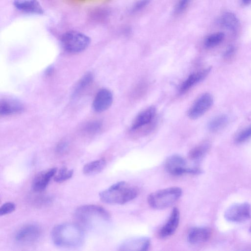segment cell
<instances>
[{
  "mask_svg": "<svg viewBox=\"0 0 251 251\" xmlns=\"http://www.w3.org/2000/svg\"><path fill=\"white\" fill-rule=\"evenodd\" d=\"M51 238L57 247L72 248L78 247L83 243L84 233L78 225L64 223L55 226L51 231Z\"/></svg>",
  "mask_w": 251,
  "mask_h": 251,
  "instance_id": "1",
  "label": "cell"
},
{
  "mask_svg": "<svg viewBox=\"0 0 251 251\" xmlns=\"http://www.w3.org/2000/svg\"><path fill=\"white\" fill-rule=\"evenodd\" d=\"M138 194V190L127 182H118L99 194L100 200L109 204H124L134 199Z\"/></svg>",
  "mask_w": 251,
  "mask_h": 251,
  "instance_id": "2",
  "label": "cell"
},
{
  "mask_svg": "<svg viewBox=\"0 0 251 251\" xmlns=\"http://www.w3.org/2000/svg\"><path fill=\"white\" fill-rule=\"evenodd\" d=\"M181 194L182 190L180 188L170 187L150 194L148 197V202L154 209H164L175 203Z\"/></svg>",
  "mask_w": 251,
  "mask_h": 251,
  "instance_id": "3",
  "label": "cell"
},
{
  "mask_svg": "<svg viewBox=\"0 0 251 251\" xmlns=\"http://www.w3.org/2000/svg\"><path fill=\"white\" fill-rule=\"evenodd\" d=\"M75 215L80 222L88 225L98 221L108 222L110 219V215L106 209L94 204L79 206L76 209Z\"/></svg>",
  "mask_w": 251,
  "mask_h": 251,
  "instance_id": "4",
  "label": "cell"
},
{
  "mask_svg": "<svg viewBox=\"0 0 251 251\" xmlns=\"http://www.w3.org/2000/svg\"><path fill=\"white\" fill-rule=\"evenodd\" d=\"M60 41L66 51L78 53L85 50L89 46L91 39L82 33L76 31H69L62 35Z\"/></svg>",
  "mask_w": 251,
  "mask_h": 251,
  "instance_id": "5",
  "label": "cell"
},
{
  "mask_svg": "<svg viewBox=\"0 0 251 251\" xmlns=\"http://www.w3.org/2000/svg\"><path fill=\"white\" fill-rule=\"evenodd\" d=\"M165 168L168 173L175 176L185 174L197 175L202 172L200 168L188 167L186 160L177 154H174L167 158Z\"/></svg>",
  "mask_w": 251,
  "mask_h": 251,
  "instance_id": "6",
  "label": "cell"
},
{
  "mask_svg": "<svg viewBox=\"0 0 251 251\" xmlns=\"http://www.w3.org/2000/svg\"><path fill=\"white\" fill-rule=\"evenodd\" d=\"M226 220L231 222L240 223L251 217V206L248 202L233 204L226 210L224 214Z\"/></svg>",
  "mask_w": 251,
  "mask_h": 251,
  "instance_id": "7",
  "label": "cell"
},
{
  "mask_svg": "<svg viewBox=\"0 0 251 251\" xmlns=\"http://www.w3.org/2000/svg\"><path fill=\"white\" fill-rule=\"evenodd\" d=\"M42 230L36 224H28L20 228L16 233L15 240L21 244L31 245L37 242L41 235Z\"/></svg>",
  "mask_w": 251,
  "mask_h": 251,
  "instance_id": "8",
  "label": "cell"
},
{
  "mask_svg": "<svg viewBox=\"0 0 251 251\" xmlns=\"http://www.w3.org/2000/svg\"><path fill=\"white\" fill-rule=\"evenodd\" d=\"M213 103L212 96L208 93L201 95L194 103L188 112L191 119H197L202 116L211 107Z\"/></svg>",
  "mask_w": 251,
  "mask_h": 251,
  "instance_id": "9",
  "label": "cell"
},
{
  "mask_svg": "<svg viewBox=\"0 0 251 251\" xmlns=\"http://www.w3.org/2000/svg\"><path fill=\"white\" fill-rule=\"evenodd\" d=\"M151 240L147 237H136L128 239L119 247V251H145L149 249Z\"/></svg>",
  "mask_w": 251,
  "mask_h": 251,
  "instance_id": "10",
  "label": "cell"
},
{
  "mask_svg": "<svg viewBox=\"0 0 251 251\" xmlns=\"http://www.w3.org/2000/svg\"><path fill=\"white\" fill-rule=\"evenodd\" d=\"M180 213L177 207H174L166 223L161 227L158 236L165 238L173 235L176 230L179 223Z\"/></svg>",
  "mask_w": 251,
  "mask_h": 251,
  "instance_id": "11",
  "label": "cell"
},
{
  "mask_svg": "<svg viewBox=\"0 0 251 251\" xmlns=\"http://www.w3.org/2000/svg\"><path fill=\"white\" fill-rule=\"evenodd\" d=\"M57 168H52L37 174L33 179L32 188L36 192L44 191L48 185L51 178L56 174Z\"/></svg>",
  "mask_w": 251,
  "mask_h": 251,
  "instance_id": "12",
  "label": "cell"
},
{
  "mask_svg": "<svg viewBox=\"0 0 251 251\" xmlns=\"http://www.w3.org/2000/svg\"><path fill=\"white\" fill-rule=\"evenodd\" d=\"M113 95L108 89H102L96 95L93 103L94 109L98 112L107 110L112 104Z\"/></svg>",
  "mask_w": 251,
  "mask_h": 251,
  "instance_id": "13",
  "label": "cell"
},
{
  "mask_svg": "<svg viewBox=\"0 0 251 251\" xmlns=\"http://www.w3.org/2000/svg\"><path fill=\"white\" fill-rule=\"evenodd\" d=\"M13 5L19 11L35 15H42L44 10L37 0H14Z\"/></svg>",
  "mask_w": 251,
  "mask_h": 251,
  "instance_id": "14",
  "label": "cell"
},
{
  "mask_svg": "<svg viewBox=\"0 0 251 251\" xmlns=\"http://www.w3.org/2000/svg\"><path fill=\"white\" fill-rule=\"evenodd\" d=\"M211 235V230L207 227H195L189 230L187 235V241L191 244H200L207 242Z\"/></svg>",
  "mask_w": 251,
  "mask_h": 251,
  "instance_id": "15",
  "label": "cell"
},
{
  "mask_svg": "<svg viewBox=\"0 0 251 251\" xmlns=\"http://www.w3.org/2000/svg\"><path fill=\"white\" fill-rule=\"evenodd\" d=\"M211 69V67H208L191 74L181 85L180 93H185L194 85L203 80L208 75Z\"/></svg>",
  "mask_w": 251,
  "mask_h": 251,
  "instance_id": "16",
  "label": "cell"
},
{
  "mask_svg": "<svg viewBox=\"0 0 251 251\" xmlns=\"http://www.w3.org/2000/svg\"><path fill=\"white\" fill-rule=\"evenodd\" d=\"M155 108L151 106L140 112L132 123V130L138 129L149 123L153 119L155 115Z\"/></svg>",
  "mask_w": 251,
  "mask_h": 251,
  "instance_id": "17",
  "label": "cell"
},
{
  "mask_svg": "<svg viewBox=\"0 0 251 251\" xmlns=\"http://www.w3.org/2000/svg\"><path fill=\"white\" fill-rule=\"evenodd\" d=\"M24 109L20 102L11 100H3L0 101V113L2 115L19 113Z\"/></svg>",
  "mask_w": 251,
  "mask_h": 251,
  "instance_id": "18",
  "label": "cell"
},
{
  "mask_svg": "<svg viewBox=\"0 0 251 251\" xmlns=\"http://www.w3.org/2000/svg\"><path fill=\"white\" fill-rule=\"evenodd\" d=\"M210 148L209 142L203 141L192 148L188 153L189 159L193 161L201 160L208 152Z\"/></svg>",
  "mask_w": 251,
  "mask_h": 251,
  "instance_id": "19",
  "label": "cell"
},
{
  "mask_svg": "<svg viewBox=\"0 0 251 251\" xmlns=\"http://www.w3.org/2000/svg\"><path fill=\"white\" fill-rule=\"evenodd\" d=\"M105 160L101 158L86 164L83 168V173L87 176H92L101 172L106 166Z\"/></svg>",
  "mask_w": 251,
  "mask_h": 251,
  "instance_id": "20",
  "label": "cell"
},
{
  "mask_svg": "<svg viewBox=\"0 0 251 251\" xmlns=\"http://www.w3.org/2000/svg\"><path fill=\"white\" fill-rule=\"evenodd\" d=\"M220 24L225 28L235 31L239 26V21L236 16L231 12L224 13L220 18Z\"/></svg>",
  "mask_w": 251,
  "mask_h": 251,
  "instance_id": "21",
  "label": "cell"
},
{
  "mask_svg": "<svg viewBox=\"0 0 251 251\" xmlns=\"http://www.w3.org/2000/svg\"><path fill=\"white\" fill-rule=\"evenodd\" d=\"M228 118L225 114L220 115L212 119L208 123V128L209 130L215 132L217 131L227 124Z\"/></svg>",
  "mask_w": 251,
  "mask_h": 251,
  "instance_id": "22",
  "label": "cell"
},
{
  "mask_svg": "<svg viewBox=\"0 0 251 251\" xmlns=\"http://www.w3.org/2000/svg\"><path fill=\"white\" fill-rule=\"evenodd\" d=\"M224 37L225 34L222 32L212 34L205 39L204 45L207 48L215 47L223 41Z\"/></svg>",
  "mask_w": 251,
  "mask_h": 251,
  "instance_id": "23",
  "label": "cell"
},
{
  "mask_svg": "<svg viewBox=\"0 0 251 251\" xmlns=\"http://www.w3.org/2000/svg\"><path fill=\"white\" fill-rule=\"evenodd\" d=\"M73 174V170H68L66 167H62L54 176V180L56 182L61 183L71 178Z\"/></svg>",
  "mask_w": 251,
  "mask_h": 251,
  "instance_id": "24",
  "label": "cell"
},
{
  "mask_svg": "<svg viewBox=\"0 0 251 251\" xmlns=\"http://www.w3.org/2000/svg\"><path fill=\"white\" fill-rule=\"evenodd\" d=\"M93 76L91 73H87L80 80L75 89V94L78 93L82 90L89 85L93 81Z\"/></svg>",
  "mask_w": 251,
  "mask_h": 251,
  "instance_id": "25",
  "label": "cell"
},
{
  "mask_svg": "<svg viewBox=\"0 0 251 251\" xmlns=\"http://www.w3.org/2000/svg\"><path fill=\"white\" fill-rule=\"evenodd\" d=\"M16 209V205L13 202L3 203L0 208V215H5L13 212Z\"/></svg>",
  "mask_w": 251,
  "mask_h": 251,
  "instance_id": "26",
  "label": "cell"
},
{
  "mask_svg": "<svg viewBox=\"0 0 251 251\" xmlns=\"http://www.w3.org/2000/svg\"><path fill=\"white\" fill-rule=\"evenodd\" d=\"M251 137V126L241 131L237 136L236 141L242 143L246 141Z\"/></svg>",
  "mask_w": 251,
  "mask_h": 251,
  "instance_id": "27",
  "label": "cell"
},
{
  "mask_svg": "<svg viewBox=\"0 0 251 251\" xmlns=\"http://www.w3.org/2000/svg\"><path fill=\"white\" fill-rule=\"evenodd\" d=\"M101 127V123L99 121H95L89 124L86 127L88 132L95 133L98 132Z\"/></svg>",
  "mask_w": 251,
  "mask_h": 251,
  "instance_id": "28",
  "label": "cell"
},
{
  "mask_svg": "<svg viewBox=\"0 0 251 251\" xmlns=\"http://www.w3.org/2000/svg\"><path fill=\"white\" fill-rule=\"evenodd\" d=\"M190 0H179L176 3L175 12L176 14L182 13L187 7Z\"/></svg>",
  "mask_w": 251,
  "mask_h": 251,
  "instance_id": "29",
  "label": "cell"
},
{
  "mask_svg": "<svg viewBox=\"0 0 251 251\" xmlns=\"http://www.w3.org/2000/svg\"><path fill=\"white\" fill-rule=\"evenodd\" d=\"M69 150V144L66 141L59 142L56 147V152L60 155L63 154L67 152Z\"/></svg>",
  "mask_w": 251,
  "mask_h": 251,
  "instance_id": "30",
  "label": "cell"
},
{
  "mask_svg": "<svg viewBox=\"0 0 251 251\" xmlns=\"http://www.w3.org/2000/svg\"><path fill=\"white\" fill-rule=\"evenodd\" d=\"M150 2V0H140L137 1L133 6L132 11L133 12L140 10L145 7Z\"/></svg>",
  "mask_w": 251,
  "mask_h": 251,
  "instance_id": "31",
  "label": "cell"
},
{
  "mask_svg": "<svg viewBox=\"0 0 251 251\" xmlns=\"http://www.w3.org/2000/svg\"><path fill=\"white\" fill-rule=\"evenodd\" d=\"M234 52V48L233 46H228L225 50L224 56L225 58H229L232 56Z\"/></svg>",
  "mask_w": 251,
  "mask_h": 251,
  "instance_id": "32",
  "label": "cell"
},
{
  "mask_svg": "<svg viewBox=\"0 0 251 251\" xmlns=\"http://www.w3.org/2000/svg\"><path fill=\"white\" fill-rule=\"evenodd\" d=\"M53 68L51 66H50L47 69L46 73L47 75H50L53 73Z\"/></svg>",
  "mask_w": 251,
  "mask_h": 251,
  "instance_id": "33",
  "label": "cell"
},
{
  "mask_svg": "<svg viewBox=\"0 0 251 251\" xmlns=\"http://www.w3.org/2000/svg\"><path fill=\"white\" fill-rule=\"evenodd\" d=\"M242 1L244 4H248L251 2V0H242Z\"/></svg>",
  "mask_w": 251,
  "mask_h": 251,
  "instance_id": "34",
  "label": "cell"
},
{
  "mask_svg": "<svg viewBox=\"0 0 251 251\" xmlns=\"http://www.w3.org/2000/svg\"><path fill=\"white\" fill-rule=\"evenodd\" d=\"M250 231L251 232V226L250 227Z\"/></svg>",
  "mask_w": 251,
  "mask_h": 251,
  "instance_id": "35",
  "label": "cell"
}]
</instances>
